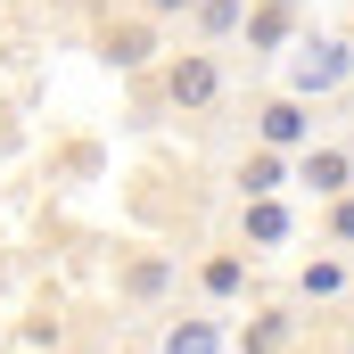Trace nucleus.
Segmentation results:
<instances>
[{"instance_id": "f257e3e1", "label": "nucleus", "mask_w": 354, "mask_h": 354, "mask_svg": "<svg viewBox=\"0 0 354 354\" xmlns=\"http://www.w3.org/2000/svg\"><path fill=\"white\" fill-rule=\"evenodd\" d=\"M165 99H174V115H206L223 99V58L214 50H181L165 66Z\"/></svg>"}, {"instance_id": "f03ea898", "label": "nucleus", "mask_w": 354, "mask_h": 354, "mask_svg": "<svg viewBox=\"0 0 354 354\" xmlns=\"http://www.w3.org/2000/svg\"><path fill=\"white\" fill-rule=\"evenodd\" d=\"M99 58H107L115 75H140V66L157 58V17H124V25H107V41H99Z\"/></svg>"}, {"instance_id": "7ed1b4c3", "label": "nucleus", "mask_w": 354, "mask_h": 354, "mask_svg": "<svg viewBox=\"0 0 354 354\" xmlns=\"http://www.w3.org/2000/svg\"><path fill=\"white\" fill-rule=\"evenodd\" d=\"M297 181H313L322 198H346V189H354V149H305Z\"/></svg>"}, {"instance_id": "20e7f679", "label": "nucleus", "mask_w": 354, "mask_h": 354, "mask_svg": "<svg viewBox=\"0 0 354 354\" xmlns=\"http://www.w3.org/2000/svg\"><path fill=\"white\" fill-rule=\"evenodd\" d=\"M115 288H124L132 305H157V297L174 288V264H165V256H132V264L115 272Z\"/></svg>"}, {"instance_id": "39448f33", "label": "nucleus", "mask_w": 354, "mask_h": 354, "mask_svg": "<svg viewBox=\"0 0 354 354\" xmlns=\"http://www.w3.org/2000/svg\"><path fill=\"white\" fill-rule=\"evenodd\" d=\"M288 338H297V313H288V305H264V313L239 330V354H280Z\"/></svg>"}, {"instance_id": "423d86ee", "label": "nucleus", "mask_w": 354, "mask_h": 354, "mask_svg": "<svg viewBox=\"0 0 354 354\" xmlns=\"http://www.w3.org/2000/svg\"><path fill=\"white\" fill-rule=\"evenodd\" d=\"M305 124H313V115H305V99H272L256 132H264V149H280V157H288V149L305 140Z\"/></svg>"}, {"instance_id": "0eeeda50", "label": "nucleus", "mask_w": 354, "mask_h": 354, "mask_svg": "<svg viewBox=\"0 0 354 354\" xmlns=\"http://www.w3.org/2000/svg\"><path fill=\"white\" fill-rule=\"evenodd\" d=\"M280 181H288V157H280V149H256V157L239 165V189H248V198H272Z\"/></svg>"}, {"instance_id": "6e6552de", "label": "nucleus", "mask_w": 354, "mask_h": 354, "mask_svg": "<svg viewBox=\"0 0 354 354\" xmlns=\"http://www.w3.org/2000/svg\"><path fill=\"white\" fill-rule=\"evenodd\" d=\"M189 17H198V33H206V41H223V33H239V25H248V0H198Z\"/></svg>"}, {"instance_id": "1a4fd4ad", "label": "nucleus", "mask_w": 354, "mask_h": 354, "mask_svg": "<svg viewBox=\"0 0 354 354\" xmlns=\"http://www.w3.org/2000/svg\"><path fill=\"white\" fill-rule=\"evenodd\" d=\"M198 280H206V297H239V280H248V264H239V256H214V264L198 272Z\"/></svg>"}, {"instance_id": "9d476101", "label": "nucleus", "mask_w": 354, "mask_h": 354, "mask_svg": "<svg viewBox=\"0 0 354 354\" xmlns=\"http://www.w3.org/2000/svg\"><path fill=\"white\" fill-rule=\"evenodd\" d=\"M165 354H214V330L206 322H181L174 338H165Z\"/></svg>"}, {"instance_id": "9b49d317", "label": "nucleus", "mask_w": 354, "mask_h": 354, "mask_svg": "<svg viewBox=\"0 0 354 354\" xmlns=\"http://www.w3.org/2000/svg\"><path fill=\"white\" fill-rule=\"evenodd\" d=\"M248 33H256V41H280V33H288V8H280V0L256 8V17H248Z\"/></svg>"}, {"instance_id": "f8f14e48", "label": "nucleus", "mask_w": 354, "mask_h": 354, "mask_svg": "<svg viewBox=\"0 0 354 354\" xmlns=\"http://www.w3.org/2000/svg\"><path fill=\"white\" fill-rule=\"evenodd\" d=\"M338 280H346L338 264H305V280H297V288H305V297H338Z\"/></svg>"}, {"instance_id": "ddd939ff", "label": "nucleus", "mask_w": 354, "mask_h": 354, "mask_svg": "<svg viewBox=\"0 0 354 354\" xmlns=\"http://www.w3.org/2000/svg\"><path fill=\"white\" fill-rule=\"evenodd\" d=\"M248 231H256V239H280V231H288V214H280V206H264V198H256V214H248Z\"/></svg>"}, {"instance_id": "4468645a", "label": "nucleus", "mask_w": 354, "mask_h": 354, "mask_svg": "<svg viewBox=\"0 0 354 354\" xmlns=\"http://www.w3.org/2000/svg\"><path fill=\"white\" fill-rule=\"evenodd\" d=\"M330 239H338V248H354V189L330 206Z\"/></svg>"}, {"instance_id": "2eb2a0df", "label": "nucleus", "mask_w": 354, "mask_h": 354, "mask_svg": "<svg viewBox=\"0 0 354 354\" xmlns=\"http://www.w3.org/2000/svg\"><path fill=\"white\" fill-rule=\"evenodd\" d=\"M189 8H198V0H140V17H157V25H165V17H189Z\"/></svg>"}]
</instances>
